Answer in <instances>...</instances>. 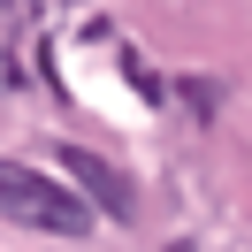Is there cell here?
<instances>
[{"instance_id":"cell-1","label":"cell","mask_w":252,"mask_h":252,"mask_svg":"<svg viewBox=\"0 0 252 252\" xmlns=\"http://www.w3.org/2000/svg\"><path fill=\"white\" fill-rule=\"evenodd\" d=\"M0 214L23 229H46V237H84L99 206H84L77 191H62L54 176L23 168V160H0Z\"/></svg>"},{"instance_id":"cell-2","label":"cell","mask_w":252,"mask_h":252,"mask_svg":"<svg viewBox=\"0 0 252 252\" xmlns=\"http://www.w3.org/2000/svg\"><path fill=\"white\" fill-rule=\"evenodd\" d=\"M62 168H69V184H77L84 199L99 206V214H115V221H130V214H138V191H130V176L115 168V160L84 153V145H62Z\"/></svg>"}]
</instances>
